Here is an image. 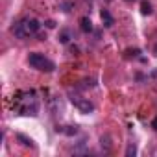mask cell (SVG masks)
I'll return each instance as SVG.
<instances>
[{
    "label": "cell",
    "mask_w": 157,
    "mask_h": 157,
    "mask_svg": "<svg viewBox=\"0 0 157 157\" xmlns=\"http://www.w3.org/2000/svg\"><path fill=\"white\" fill-rule=\"evenodd\" d=\"M39 28H41V24H39L35 19H22L21 22H17V24L13 26V33H15V37H19V39H26V37L35 35V33L39 32Z\"/></svg>",
    "instance_id": "1"
},
{
    "label": "cell",
    "mask_w": 157,
    "mask_h": 157,
    "mask_svg": "<svg viewBox=\"0 0 157 157\" xmlns=\"http://www.w3.org/2000/svg\"><path fill=\"white\" fill-rule=\"evenodd\" d=\"M28 63H30L33 68L41 70V72H52V70L56 68L54 63H52L48 57H44L43 54H39V52H32V54L28 56Z\"/></svg>",
    "instance_id": "2"
},
{
    "label": "cell",
    "mask_w": 157,
    "mask_h": 157,
    "mask_svg": "<svg viewBox=\"0 0 157 157\" xmlns=\"http://www.w3.org/2000/svg\"><path fill=\"white\" fill-rule=\"evenodd\" d=\"M70 100H72V104L76 105V109L80 111V113H85V115H87V113H93V111H94V105H93L87 98H82V96H72Z\"/></svg>",
    "instance_id": "3"
},
{
    "label": "cell",
    "mask_w": 157,
    "mask_h": 157,
    "mask_svg": "<svg viewBox=\"0 0 157 157\" xmlns=\"http://www.w3.org/2000/svg\"><path fill=\"white\" fill-rule=\"evenodd\" d=\"M80 24H82V30H83L85 33H89V32L93 30V22H91V19H87V17H83V19L80 21Z\"/></svg>",
    "instance_id": "4"
},
{
    "label": "cell",
    "mask_w": 157,
    "mask_h": 157,
    "mask_svg": "<svg viewBox=\"0 0 157 157\" xmlns=\"http://www.w3.org/2000/svg\"><path fill=\"white\" fill-rule=\"evenodd\" d=\"M102 21H104V24L109 28V26H113V17H111V13L107 11V10H104L102 11Z\"/></svg>",
    "instance_id": "5"
},
{
    "label": "cell",
    "mask_w": 157,
    "mask_h": 157,
    "mask_svg": "<svg viewBox=\"0 0 157 157\" xmlns=\"http://www.w3.org/2000/svg\"><path fill=\"white\" fill-rule=\"evenodd\" d=\"M140 11H142V15H150L151 13V4L144 0V2L140 4Z\"/></svg>",
    "instance_id": "6"
},
{
    "label": "cell",
    "mask_w": 157,
    "mask_h": 157,
    "mask_svg": "<svg viewBox=\"0 0 157 157\" xmlns=\"http://www.w3.org/2000/svg\"><path fill=\"white\" fill-rule=\"evenodd\" d=\"M68 39H70V32L63 30V32H61V35H59V41H61V43H68Z\"/></svg>",
    "instance_id": "7"
},
{
    "label": "cell",
    "mask_w": 157,
    "mask_h": 157,
    "mask_svg": "<svg viewBox=\"0 0 157 157\" xmlns=\"http://www.w3.org/2000/svg\"><path fill=\"white\" fill-rule=\"evenodd\" d=\"M100 142H102V148L105 146V151L111 148V144H109V137H107V135H105V137H102V140H100Z\"/></svg>",
    "instance_id": "8"
},
{
    "label": "cell",
    "mask_w": 157,
    "mask_h": 157,
    "mask_svg": "<svg viewBox=\"0 0 157 157\" xmlns=\"http://www.w3.org/2000/svg\"><path fill=\"white\" fill-rule=\"evenodd\" d=\"M135 153H137V148H135V144H129V146H128V151H126V155H128V157H131V155H135Z\"/></svg>",
    "instance_id": "9"
},
{
    "label": "cell",
    "mask_w": 157,
    "mask_h": 157,
    "mask_svg": "<svg viewBox=\"0 0 157 157\" xmlns=\"http://www.w3.org/2000/svg\"><path fill=\"white\" fill-rule=\"evenodd\" d=\"M151 128H153V129H155V131H157V117H155V118H153V120H151Z\"/></svg>",
    "instance_id": "10"
},
{
    "label": "cell",
    "mask_w": 157,
    "mask_h": 157,
    "mask_svg": "<svg viewBox=\"0 0 157 157\" xmlns=\"http://www.w3.org/2000/svg\"><path fill=\"white\" fill-rule=\"evenodd\" d=\"M153 50H155V54H157V44H155V48H153Z\"/></svg>",
    "instance_id": "11"
}]
</instances>
